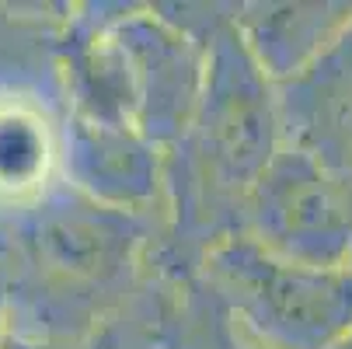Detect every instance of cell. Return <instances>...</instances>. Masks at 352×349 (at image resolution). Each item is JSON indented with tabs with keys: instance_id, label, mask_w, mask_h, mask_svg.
I'll return each instance as SVG.
<instances>
[{
	"instance_id": "6da1fadb",
	"label": "cell",
	"mask_w": 352,
	"mask_h": 349,
	"mask_svg": "<svg viewBox=\"0 0 352 349\" xmlns=\"http://www.w3.org/2000/svg\"><path fill=\"white\" fill-rule=\"evenodd\" d=\"M283 143L279 87L255 63L230 21L206 45L199 105L178 143L188 151V171L213 210H237V220H244V199Z\"/></svg>"
},
{
	"instance_id": "7a4b0ae2",
	"label": "cell",
	"mask_w": 352,
	"mask_h": 349,
	"mask_svg": "<svg viewBox=\"0 0 352 349\" xmlns=\"http://www.w3.org/2000/svg\"><path fill=\"white\" fill-rule=\"evenodd\" d=\"M210 286L276 349H328L352 328V269L276 259L248 234H223L210 248Z\"/></svg>"
},
{
	"instance_id": "3957f363",
	"label": "cell",
	"mask_w": 352,
	"mask_h": 349,
	"mask_svg": "<svg viewBox=\"0 0 352 349\" xmlns=\"http://www.w3.org/2000/svg\"><path fill=\"white\" fill-rule=\"evenodd\" d=\"M116 109L154 147L182 143L206 77V45L161 14H122L102 28Z\"/></svg>"
},
{
	"instance_id": "277c9868",
	"label": "cell",
	"mask_w": 352,
	"mask_h": 349,
	"mask_svg": "<svg viewBox=\"0 0 352 349\" xmlns=\"http://www.w3.org/2000/svg\"><path fill=\"white\" fill-rule=\"evenodd\" d=\"M241 234L296 266L352 269V195L311 154L283 143L244 199Z\"/></svg>"
},
{
	"instance_id": "5b68a950",
	"label": "cell",
	"mask_w": 352,
	"mask_h": 349,
	"mask_svg": "<svg viewBox=\"0 0 352 349\" xmlns=\"http://www.w3.org/2000/svg\"><path fill=\"white\" fill-rule=\"evenodd\" d=\"M60 158L84 199L119 213L143 210L161 189V147L126 123L74 112L60 136Z\"/></svg>"
},
{
	"instance_id": "8992f818",
	"label": "cell",
	"mask_w": 352,
	"mask_h": 349,
	"mask_svg": "<svg viewBox=\"0 0 352 349\" xmlns=\"http://www.w3.org/2000/svg\"><path fill=\"white\" fill-rule=\"evenodd\" d=\"M35 262L53 273L56 283H91L105 286L133 262V220L129 213L98 207L77 192V199L35 203L28 227Z\"/></svg>"
},
{
	"instance_id": "52a82bcc",
	"label": "cell",
	"mask_w": 352,
	"mask_h": 349,
	"mask_svg": "<svg viewBox=\"0 0 352 349\" xmlns=\"http://www.w3.org/2000/svg\"><path fill=\"white\" fill-rule=\"evenodd\" d=\"M352 21V4H255L234 18L248 53L279 87L304 77Z\"/></svg>"
},
{
	"instance_id": "ba28073f",
	"label": "cell",
	"mask_w": 352,
	"mask_h": 349,
	"mask_svg": "<svg viewBox=\"0 0 352 349\" xmlns=\"http://www.w3.org/2000/svg\"><path fill=\"white\" fill-rule=\"evenodd\" d=\"M60 161V136L32 98H0V207H35Z\"/></svg>"
},
{
	"instance_id": "9c48e42d",
	"label": "cell",
	"mask_w": 352,
	"mask_h": 349,
	"mask_svg": "<svg viewBox=\"0 0 352 349\" xmlns=\"http://www.w3.org/2000/svg\"><path fill=\"white\" fill-rule=\"evenodd\" d=\"M171 335V349H276L251 332L220 297L217 290H195L188 297Z\"/></svg>"
},
{
	"instance_id": "30bf717a",
	"label": "cell",
	"mask_w": 352,
	"mask_h": 349,
	"mask_svg": "<svg viewBox=\"0 0 352 349\" xmlns=\"http://www.w3.org/2000/svg\"><path fill=\"white\" fill-rule=\"evenodd\" d=\"M4 349H98L87 339H67V335H35V332H18L8 325Z\"/></svg>"
},
{
	"instance_id": "8fae6325",
	"label": "cell",
	"mask_w": 352,
	"mask_h": 349,
	"mask_svg": "<svg viewBox=\"0 0 352 349\" xmlns=\"http://www.w3.org/2000/svg\"><path fill=\"white\" fill-rule=\"evenodd\" d=\"M8 286H4V276H0V349H4V339H8Z\"/></svg>"
},
{
	"instance_id": "7c38bea8",
	"label": "cell",
	"mask_w": 352,
	"mask_h": 349,
	"mask_svg": "<svg viewBox=\"0 0 352 349\" xmlns=\"http://www.w3.org/2000/svg\"><path fill=\"white\" fill-rule=\"evenodd\" d=\"M328 349H352V328H349V332H345L335 346H328Z\"/></svg>"
}]
</instances>
